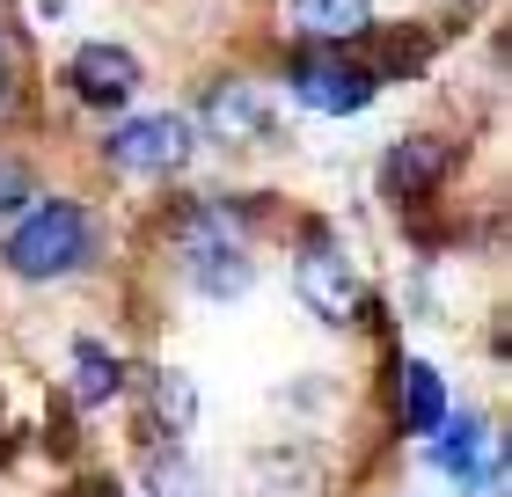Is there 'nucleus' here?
<instances>
[{
    "instance_id": "1",
    "label": "nucleus",
    "mask_w": 512,
    "mask_h": 497,
    "mask_svg": "<svg viewBox=\"0 0 512 497\" xmlns=\"http://www.w3.org/2000/svg\"><path fill=\"white\" fill-rule=\"evenodd\" d=\"M103 256V220L81 198H30L0 234V271L15 286H66Z\"/></svg>"
},
{
    "instance_id": "2",
    "label": "nucleus",
    "mask_w": 512,
    "mask_h": 497,
    "mask_svg": "<svg viewBox=\"0 0 512 497\" xmlns=\"http://www.w3.org/2000/svg\"><path fill=\"white\" fill-rule=\"evenodd\" d=\"M169 256L198 300H242L256 286V242L235 205H213V198L183 205L169 227Z\"/></svg>"
},
{
    "instance_id": "3",
    "label": "nucleus",
    "mask_w": 512,
    "mask_h": 497,
    "mask_svg": "<svg viewBox=\"0 0 512 497\" xmlns=\"http://www.w3.org/2000/svg\"><path fill=\"white\" fill-rule=\"evenodd\" d=\"M293 300L308 307L330 337H344V329H359L366 315H374V286H366L359 264L337 249L330 227H315L308 242L293 249Z\"/></svg>"
},
{
    "instance_id": "4",
    "label": "nucleus",
    "mask_w": 512,
    "mask_h": 497,
    "mask_svg": "<svg viewBox=\"0 0 512 497\" xmlns=\"http://www.w3.org/2000/svg\"><path fill=\"white\" fill-rule=\"evenodd\" d=\"M286 96L300 110H315V117H359L381 96V74L359 66L352 52H315V44H300L286 59Z\"/></svg>"
},
{
    "instance_id": "5",
    "label": "nucleus",
    "mask_w": 512,
    "mask_h": 497,
    "mask_svg": "<svg viewBox=\"0 0 512 497\" xmlns=\"http://www.w3.org/2000/svg\"><path fill=\"white\" fill-rule=\"evenodd\" d=\"M103 161L118 176H183L198 161V132H191V117H176V110H147V117H118V132L103 139Z\"/></svg>"
},
{
    "instance_id": "6",
    "label": "nucleus",
    "mask_w": 512,
    "mask_h": 497,
    "mask_svg": "<svg viewBox=\"0 0 512 497\" xmlns=\"http://www.w3.org/2000/svg\"><path fill=\"white\" fill-rule=\"evenodd\" d=\"M139 81H147V66H139V52H125L118 37H88L74 59H66V88H74V103H88L96 117H118Z\"/></svg>"
},
{
    "instance_id": "7",
    "label": "nucleus",
    "mask_w": 512,
    "mask_h": 497,
    "mask_svg": "<svg viewBox=\"0 0 512 497\" xmlns=\"http://www.w3.org/2000/svg\"><path fill=\"white\" fill-rule=\"evenodd\" d=\"M447 176H454V147L439 132H410V139H395V147L381 154V198L388 205H432L439 191H447Z\"/></svg>"
},
{
    "instance_id": "8",
    "label": "nucleus",
    "mask_w": 512,
    "mask_h": 497,
    "mask_svg": "<svg viewBox=\"0 0 512 497\" xmlns=\"http://www.w3.org/2000/svg\"><path fill=\"white\" fill-rule=\"evenodd\" d=\"M271 125H278V110H271V96L256 81H213L198 96V125L191 132H205L213 147H264L271 139Z\"/></svg>"
},
{
    "instance_id": "9",
    "label": "nucleus",
    "mask_w": 512,
    "mask_h": 497,
    "mask_svg": "<svg viewBox=\"0 0 512 497\" xmlns=\"http://www.w3.org/2000/svg\"><path fill=\"white\" fill-rule=\"evenodd\" d=\"M125 359L110 351L96 329H81L74 344H66V395H74V410H110V402H125Z\"/></svg>"
},
{
    "instance_id": "10",
    "label": "nucleus",
    "mask_w": 512,
    "mask_h": 497,
    "mask_svg": "<svg viewBox=\"0 0 512 497\" xmlns=\"http://www.w3.org/2000/svg\"><path fill=\"white\" fill-rule=\"evenodd\" d=\"M491 454H498V432H491V417H476V410H447V417L425 432V461H432L447 483L476 476Z\"/></svg>"
},
{
    "instance_id": "11",
    "label": "nucleus",
    "mask_w": 512,
    "mask_h": 497,
    "mask_svg": "<svg viewBox=\"0 0 512 497\" xmlns=\"http://www.w3.org/2000/svg\"><path fill=\"white\" fill-rule=\"evenodd\" d=\"M286 22L315 52H344V44L374 37V0H286Z\"/></svg>"
},
{
    "instance_id": "12",
    "label": "nucleus",
    "mask_w": 512,
    "mask_h": 497,
    "mask_svg": "<svg viewBox=\"0 0 512 497\" xmlns=\"http://www.w3.org/2000/svg\"><path fill=\"white\" fill-rule=\"evenodd\" d=\"M139 410H147V439H191L198 417H205V402H198V381L183 366H147Z\"/></svg>"
},
{
    "instance_id": "13",
    "label": "nucleus",
    "mask_w": 512,
    "mask_h": 497,
    "mask_svg": "<svg viewBox=\"0 0 512 497\" xmlns=\"http://www.w3.org/2000/svg\"><path fill=\"white\" fill-rule=\"evenodd\" d=\"M139 497H213V476L183 439H147L139 446Z\"/></svg>"
},
{
    "instance_id": "14",
    "label": "nucleus",
    "mask_w": 512,
    "mask_h": 497,
    "mask_svg": "<svg viewBox=\"0 0 512 497\" xmlns=\"http://www.w3.org/2000/svg\"><path fill=\"white\" fill-rule=\"evenodd\" d=\"M447 410H454V395H447V373H439L432 359H403L395 366V424H403L410 439H425Z\"/></svg>"
},
{
    "instance_id": "15",
    "label": "nucleus",
    "mask_w": 512,
    "mask_h": 497,
    "mask_svg": "<svg viewBox=\"0 0 512 497\" xmlns=\"http://www.w3.org/2000/svg\"><path fill=\"white\" fill-rule=\"evenodd\" d=\"M30 198H37V169L22 154H0V220H15Z\"/></svg>"
},
{
    "instance_id": "16",
    "label": "nucleus",
    "mask_w": 512,
    "mask_h": 497,
    "mask_svg": "<svg viewBox=\"0 0 512 497\" xmlns=\"http://www.w3.org/2000/svg\"><path fill=\"white\" fill-rule=\"evenodd\" d=\"M454 490H461V497H505V446H498V454L476 468V476H461Z\"/></svg>"
},
{
    "instance_id": "17",
    "label": "nucleus",
    "mask_w": 512,
    "mask_h": 497,
    "mask_svg": "<svg viewBox=\"0 0 512 497\" xmlns=\"http://www.w3.org/2000/svg\"><path fill=\"white\" fill-rule=\"evenodd\" d=\"M8 96H15V59H8V37H0V110H8Z\"/></svg>"
},
{
    "instance_id": "18",
    "label": "nucleus",
    "mask_w": 512,
    "mask_h": 497,
    "mask_svg": "<svg viewBox=\"0 0 512 497\" xmlns=\"http://www.w3.org/2000/svg\"><path fill=\"white\" fill-rule=\"evenodd\" d=\"M81 497H125V490L110 483V476H96V483H81Z\"/></svg>"
}]
</instances>
